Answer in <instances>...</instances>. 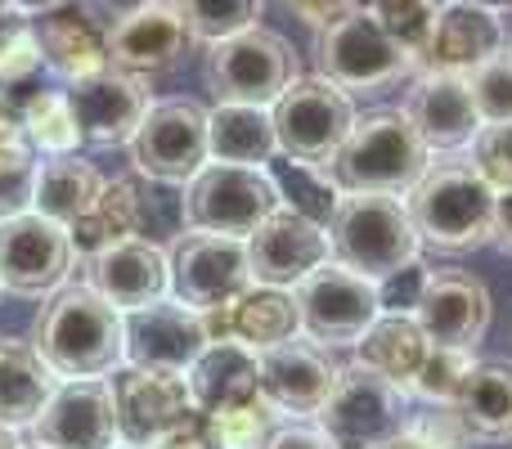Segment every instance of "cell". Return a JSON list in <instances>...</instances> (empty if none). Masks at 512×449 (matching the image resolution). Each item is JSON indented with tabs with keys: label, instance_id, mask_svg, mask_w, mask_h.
<instances>
[{
	"label": "cell",
	"instance_id": "6da1fadb",
	"mask_svg": "<svg viewBox=\"0 0 512 449\" xmlns=\"http://www.w3.org/2000/svg\"><path fill=\"white\" fill-rule=\"evenodd\" d=\"M32 351L59 382L113 378L126 364V324L90 283L59 288L32 324Z\"/></svg>",
	"mask_w": 512,
	"mask_h": 449
},
{
	"label": "cell",
	"instance_id": "7a4b0ae2",
	"mask_svg": "<svg viewBox=\"0 0 512 449\" xmlns=\"http://www.w3.org/2000/svg\"><path fill=\"white\" fill-rule=\"evenodd\" d=\"M409 221H414L423 247L445 256H463L490 247V229H495V189L477 171L472 158L445 153L432 158L418 185L405 194Z\"/></svg>",
	"mask_w": 512,
	"mask_h": 449
},
{
	"label": "cell",
	"instance_id": "3957f363",
	"mask_svg": "<svg viewBox=\"0 0 512 449\" xmlns=\"http://www.w3.org/2000/svg\"><path fill=\"white\" fill-rule=\"evenodd\" d=\"M432 153L418 140L405 108H373L355 117L351 135L328 162V176L342 194H391L405 198L427 171Z\"/></svg>",
	"mask_w": 512,
	"mask_h": 449
},
{
	"label": "cell",
	"instance_id": "277c9868",
	"mask_svg": "<svg viewBox=\"0 0 512 449\" xmlns=\"http://www.w3.org/2000/svg\"><path fill=\"white\" fill-rule=\"evenodd\" d=\"M328 256L364 279H387L418 261L423 238L409 221L405 198L391 194H342L324 225Z\"/></svg>",
	"mask_w": 512,
	"mask_h": 449
},
{
	"label": "cell",
	"instance_id": "5b68a950",
	"mask_svg": "<svg viewBox=\"0 0 512 449\" xmlns=\"http://www.w3.org/2000/svg\"><path fill=\"white\" fill-rule=\"evenodd\" d=\"M315 72L324 81H333L337 90H346V95H382V90L400 86L405 77H414L418 63L360 5L315 32Z\"/></svg>",
	"mask_w": 512,
	"mask_h": 449
},
{
	"label": "cell",
	"instance_id": "8992f818",
	"mask_svg": "<svg viewBox=\"0 0 512 449\" xmlns=\"http://www.w3.org/2000/svg\"><path fill=\"white\" fill-rule=\"evenodd\" d=\"M409 414V396L396 382L369 373L364 364H346L319 405L315 427L333 441V449H378L409 432Z\"/></svg>",
	"mask_w": 512,
	"mask_h": 449
},
{
	"label": "cell",
	"instance_id": "52a82bcc",
	"mask_svg": "<svg viewBox=\"0 0 512 449\" xmlns=\"http://www.w3.org/2000/svg\"><path fill=\"white\" fill-rule=\"evenodd\" d=\"M279 185L265 167H225L207 162L185 189H180V216L189 234L248 238L270 212H279Z\"/></svg>",
	"mask_w": 512,
	"mask_h": 449
},
{
	"label": "cell",
	"instance_id": "ba28073f",
	"mask_svg": "<svg viewBox=\"0 0 512 449\" xmlns=\"http://www.w3.org/2000/svg\"><path fill=\"white\" fill-rule=\"evenodd\" d=\"M203 77L212 86L216 104H256L274 108V99L301 77L297 54L270 27H248V32L230 36V41L207 45Z\"/></svg>",
	"mask_w": 512,
	"mask_h": 449
},
{
	"label": "cell",
	"instance_id": "9c48e42d",
	"mask_svg": "<svg viewBox=\"0 0 512 449\" xmlns=\"http://www.w3.org/2000/svg\"><path fill=\"white\" fill-rule=\"evenodd\" d=\"M126 149H131L135 176L153 180V185L185 189L212 162V153H207V108L189 95L153 99Z\"/></svg>",
	"mask_w": 512,
	"mask_h": 449
},
{
	"label": "cell",
	"instance_id": "30bf717a",
	"mask_svg": "<svg viewBox=\"0 0 512 449\" xmlns=\"http://www.w3.org/2000/svg\"><path fill=\"white\" fill-rule=\"evenodd\" d=\"M270 117H274V135H279V158L328 167L360 113H355L346 90H337L333 81L310 72V77H297L274 99Z\"/></svg>",
	"mask_w": 512,
	"mask_h": 449
},
{
	"label": "cell",
	"instance_id": "8fae6325",
	"mask_svg": "<svg viewBox=\"0 0 512 449\" xmlns=\"http://www.w3.org/2000/svg\"><path fill=\"white\" fill-rule=\"evenodd\" d=\"M301 315V337L324 351H342V346H360V337L382 315L378 306V283L364 274L346 270L337 261H324L310 270L306 279L292 288Z\"/></svg>",
	"mask_w": 512,
	"mask_h": 449
},
{
	"label": "cell",
	"instance_id": "7c38bea8",
	"mask_svg": "<svg viewBox=\"0 0 512 449\" xmlns=\"http://www.w3.org/2000/svg\"><path fill=\"white\" fill-rule=\"evenodd\" d=\"M81 252L68 225L45 221L41 212H23L0 221V288L14 297H54L68 288Z\"/></svg>",
	"mask_w": 512,
	"mask_h": 449
},
{
	"label": "cell",
	"instance_id": "4fadbf2b",
	"mask_svg": "<svg viewBox=\"0 0 512 449\" xmlns=\"http://www.w3.org/2000/svg\"><path fill=\"white\" fill-rule=\"evenodd\" d=\"M171 297L180 306L212 315L225 310L234 297L252 288L248 270V243L243 238H221V234H180L171 247Z\"/></svg>",
	"mask_w": 512,
	"mask_h": 449
},
{
	"label": "cell",
	"instance_id": "5bb4252c",
	"mask_svg": "<svg viewBox=\"0 0 512 449\" xmlns=\"http://www.w3.org/2000/svg\"><path fill=\"white\" fill-rule=\"evenodd\" d=\"M104 41L108 63L135 77H158V72L180 68L185 54L194 50V36L171 0H135L126 14H117L104 27Z\"/></svg>",
	"mask_w": 512,
	"mask_h": 449
},
{
	"label": "cell",
	"instance_id": "9a60e30c",
	"mask_svg": "<svg viewBox=\"0 0 512 449\" xmlns=\"http://www.w3.org/2000/svg\"><path fill=\"white\" fill-rule=\"evenodd\" d=\"M63 90H68V104L77 113L81 144H99V149L131 144V135L140 131L144 113L153 104L149 77H135L122 68L90 72L81 81H68Z\"/></svg>",
	"mask_w": 512,
	"mask_h": 449
},
{
	"label": "cell",
	"instance_id": "2e32d148",
	"mask_svg": "<svg viewBox=\"0 0 512 449\" xmlns=\"http://www.w3.org/2000/svg\"><path fill=\"white\" fill-rule=\"evenodd\" d=\"M108 387H113L122 445H135V449H149L162 432H171V427L185 423L189 414H198L185 373H158V369L122 364V369L108 378Z\"/></svg>",
	"mask_w": 512,
	"mask_h": 449
},
{
	"label": "cell",
	"instance_id": "e0dca14e",
	"mask_svg": "<svg viewBox=\"0 0 512 449\" xmlns=\"http://www.w3.org/2000/svg\"><path fill=\"white\" fill-rule=\"evenodd\" d=\"M126 324V364L158 373H189L194 360L212 346L207 319L198 310L180 306L176 297H162L144 310L122 315Z\"/></svg>",
	"mask_w": 512,
	"mask_h": 449
},
{
	"label": "cell",
	"instance_id": "ac0fdd59",
	"mask_svg": "<svg viewBox=\"0 0 512 449\" xmlns=\"http://www.w3.org/2000/svg\"><path fill=\"white\" fill-rule=\"evenodd\" d=\"M86 283L113 310L131 315V310L171 297V256L153 238H117V243L99 247L95 256H86Z\"/></svg>",
	"mask_w": 512,
	"mask_h": 449
},
{
	"label": "cell",
	"instance_id": "d6986e66",
	"mask_svg": "<svg viewBox=\"0 0 512 449\" xmlns=\"http://www.w3.org/2000/svg\"><path fill=\"white\" fill-rule=\"evenodd\" d=\"M248 270L252 283H265V288H297L310 270H319L328 256V234L324 225H315L310 216L292 212V207H279L270 212L261 225L252 229L248 238Z\"/></svg>",
	"mask_w": 512,
	"mask_h": 449
},
{
	"label": "cell",
	"instance_id": "ffe728a7",
	"mask_svg": "<svg viewBox=\"0 0 512 449\" xmlns=\"http://www.w3.org/2000/svg\"><path fill=\"white\" fill-rule=\"evenodd\" d=\"M36 445L45 449H117V405L108 378H86V382H59L50 405L32 423Z\"/></svg>",
	"mask_w": 512,
	"mask_h": 449
},
{
	"label": "cell",
	"instance_id": "44dd1931",
	"mask_svg": "<svg viewBox=\"0 0 512 449\" xmlns=\"http://www.w3.org/2000/svg\"><path fill=\"white\" fill-rule=\"evenodd\" d=\"M508 45V23L504 9L495 5H477V0H441L436 14V32L427 41L418 72H454L468 77L481 63L499 59Z\"/></svg>",
	"mask_w": 512,
	"mask_h": 449
},
{
	"label": "cell",
	"instance_id": "7402d4cb",
	"mask_svg": "<svg viewBox=\"0 0 512 449\" xmlns=\"http://www.w3.org/2000/svg\"><path fill=\"white\" fill-rule=\"evenodd\" d=\"M414 319L432 346H459V351H477L490 333L495 319V301L490 288L468 270H432L427 274L423 301H418Z\"/></svg>",
	"mask_w": 512,
	"mask_h": 449
},
{
	"label": "cell",
	"instance_id": "603a6c76",
	"mask_svg": "<svg viewBox=\"0 0 512 449\" xmlns=\"http://www.w3.org/2000/svg\"><path fill=\"white\" fill-rule=\"evenodd\" d=\"M405 117L414 122L418 140L427 144V153H463L472 149L481 131L477 104H472L468 77H454V72H414L405 95Z\"/></svg>",
	"mask_w": 512,
	"mask_h": 449
},
{
	"label": "cell",
	"instance_id": "cb8c5ba5",
	"mask_svg": "<svg viewBox=\"0 0 512 449\" xmlns=\"http://www.w3.org/2000/svg\"><path fill=\"white\" fill-rule=\"evenodd\" d=\"M256 364H261V396L283 418H315L342 373V364H333V355L306 337L270 346L256 355Z\"/></svg>",
	"mask_w": 512,
	"mask_h": 449
},
{
	"label": "cell",
	"instance_id": "d4e9b609",
	"mask_svg": "<svg viewBox=\"0 0 512 449\" xmlns=\"http://www.w3.org/2000/svg\"><path fill=\"white\" fill-rule=\"evenodd\" d=\"M207 319V333L212 342H243L248 351H270L279 342H292L301 333V315H297V297L288 288H265V283H252L243 297H234L225 310H212Z\"/></svg>",
	"mask_w": 512,
	"mask_h": 449
},
{
	"label": "cell",
	"instance_id": "484cf974",
	"mask_svg": "<svg viewBox=\"0 0 512 449\" xmlns=\"http://www.w3.org/2000/svg\"><path fill=\"white\" fill-rule=\"evenodd\" d=\"M185 382L198 414H212V409L243 405V400L261 396V364H256V351L225 337V342H212L198 355L194 369L185 373Z\"/></svg>",
	"mask_w": 512,
	"mask_h": 449
},
{
	"label": "cell",
	"instance_id": "4316f807",
	"mask_svg": "<svg viewBox=\"0 0 512 449\" xmlns=\"http://www.w3.org/2000/svg\"><path fill=\"white\" fill-rule=\"evenodd\" d=\"M36 27V45H41V59L50 72H59L63 81H81L90 72H104L113 68L108 63V41H104V27H95L86 14L77 9H54V14L32 18Z\"/></svg>",
	"mask_w": 512,
	"mask_h": 449
},
{
	"label": "cell",
	"instance_id": "83f0119b",
	"mask_svg": "<svg viewBox=\"0 0 512 449\" xmlns=\"http://www.w3.org/2000/svg\"><path fill=\"white\" fill-rule=\"evenodd\" d=\"M207 153L225 167H270L279 158L270 108L256 104H216L207 108Z\"/></svg>",
	"mask_w": 512,
	"mask_h": 449
},
{
	"label": "cell",
	"instance_id": "f1b7e54d",
	"mask_svg": "<svg viewBox=\"0 0 512 449\" xmlns=\"http://www.w3.org/2000/svg\"><path fill=\"white\" fill-rule=\"evenodd\" d=\"M104 171L95 167L81 153H59V158H41V171H36V198L32 212H41L45 221L59 225H77L81 216H90V207L104 194Z\"/></svg>",
	"mask_w": 512,
	"mask_h": 449
},
{
	"label": "cell",
	"instance_id": "f546056e",
	"mask_svg": "<svg viewBox=\"0 0 512 449\" xmlns=\"http://www.w3.org/2000/svg\"><path fill=\"white\" fill-rule=\"evenodd\" d=\"M427 355H432V337L423 333V324L414 315H378L369 333L360 337V346H355V364L396 382L405 396Z\"/></svg>",
	"mask_w": 512,
	"mask_h": 449
},
{
	"label": "cell",
	"instance_id": "4dcf8cb0",
	"mask_svg": "<svg viewBox=\"0 0 512 449\" xmlns=\"http://www.w3.org/2000/svg\"><path fill=\"white\" fill-rule=\"evenodd\" d=\"M59 378L32 351V342H0V423L23 432L50 405Z\"/></svg>",
	"mask_w": 512,
	"mask_h": 449
},
{
	"label": "cell",
	"instance_id": "1f68e13d",
	"mask_svg": "<svg viewBox=\"0 0 512 449\" xmlns=\"http://www.w3.org/2000/svg\"><path fill=\"white\" fill-rule=\"evenodd\" d=\"M454 409L477 432V441H512V364L477 360Z\"/></svg>",
	"mask_w": 512,
	"mask_h": 449
},
{
	"label": "cell",
	"instance_id": "d6a6232c",
	"mask_svg": "<svg viewBox=\"0 0 512 449\" xmlns=\"http://www.w3.org/2000/svg\"><path fill=\"white\" fill-rule=\"evenodd\" d=\"M140 189H144V176L108 180L99 203L90 207V216H81V221L68 229L77 252H81V261L95 256L99 247L117 243V238H131L135 229H140Z\"/></svg>",
	"mask_w": 512,
	"mask_h": 449
},
{
	"label": "cell",
	"instance_id": "836d02e7",
	"mask_svg": "<svg viewBox=\"0 0 512 449\" xmlns=\"http://www.w3.org/2000/svg\"><path fill=\"white\" fill-rule=\"evenodd\" d=\"M18 126H23L27 144L41 158H59V153H77L81 131H77V113L68 104V90H32L23 104L14 108Z\"/></svg>",
	"mask_w": 512,
	"mask_h": 449
},
{
	"label": "cell",
	"instance_id": "e575fe53",
	"mask_svg": "<svg viewBox=\"0 0 512 449\" xmlns=\"http://www.w3.org/2000/svg\"><path fill=\"white\" fill-rule=\"evenodd\" d=\"M274 176V185H279V203L292 207V212L310 216L315 225H328V216H333L337 198H342V189L333 185V176H328V167H310V162H270L265 167Z\"/></svg>",
	"mask_w": 512,
	"mask_h": 449
},
{
	"label": "cell",
	"instance_id": "d590c367",
	"mask_svg": "<svg viewBox=\"0 0 512 449\" xmlns=\"http://www.w3.org/2000/svg\"><path fill=\"white\" fill-rule=\"evenodd\" d=\"M171 5L185 18L194 45H216L261 23L265 0H171Z\"/></svg>",
	"mask_w": 512,
	"mask_h": 449
},
{
	"label": "cell",
	"instance_id": "8d00e7d4",
	"mask_svg": "<svg viewBox=\"0 0 512 449\" xmlns=\"http://www.w3.org/2000/svg\"><path fill=\"white\" fill-rule=\"evenodd\" d=\"M279 409L265 396L243 400V405H225L207 414V432H212L216 449H265L270 436L279 432Z\"/></svg>",
	"mask_w": 512,
	"mask_h": 449
},
{
	"label": "cell",
	"instance_id": "74e56055",
	"mask_svg": "<svg viewBox=\"0 0 512 449\" xmlns=\"http://www.w3.org/2000/svg\"><path fill=\"white\" fill-rule=\"evenodd\" d=\"M364 9H369V14L378 18L382 32H387L400 50L414 54V63H418L427 50V41H432V32H436L441 0H369Z\"/></svg>",
	"mask_w": 512,
	"mask_h": 449
},
{
	"label": "cell",
	"instance_id": "f35d334b",
	"mask_svg": "<svg viewBox=\"0 0 512 449\" xmlns=\"http://www.w3.org/2000/svg\"><path fill=\"white\" fill-rule=\"evenodd\" d=\"M472 351H459V346H432V355L423 360L418 378L409 382V396H418L423 405H454L472 373Z\"/></svg>",
	"mask_w": 512,
	"mask_h": 449
},
{
	"label": "cell",
	"instance_id": "ab89813d",
	"mask_svg": "<svg viewBox=\"0 0 512 449\" xmlns=\"http://www.w3.org/2000/svg\"><path fill=\"white\" fill-rule=\"evenodd\" d=\"M36 171H41V153L27 144V135L0 144V221L32 212Z\"/></svg>",
	"mask_w": 512,
	"mask_h": 449
},
{
	"label": "cell",
	"instance_id": "60d3db41",
	"mask_svg": "<svg viewBox=\"0 0 512 449\" xmlns=\"http://www.w3.org/2000/svg\"><path fill=\"white\" fill-rule=\"evenodd\" d=\"M468 90H472L481 126L512 122V59L508 54H499V59L481 63L477 72H468Z\"/></svg>",
	"mask_w": 512,
	"mask_h": 449
},
{
	"label": "cell",
	"instance_id": "b9f144b4",
	"mask_svg": "<svg viewBox=\"0 0 512 449\" xmlns=\"http://www.w3.org/2000/svg\"><path fill=\"white\" fill-rule=\"evenodd\" d=\"M409 436L427 449H477V432L463 423L454 405H427L423 414H409Z\"/></svg>",
	"mask_w": 512,
	"mask_h": 449
},
{
	"label": "cell",
	"instance_id": "7bdbcfd3",
	"mask_svg": "<svg viewBox=\"0 0 512 449\" xmlns=\"http://www.w3.org/2000/svg\"><path fill=\"white\" fill-rule=\"evenodd\" d=\"M472 162L486 176V185L495 194H508L512 189V122H495L481 126L477 140H472Z\"/></svg>",
	"mask_w": 512,
	"mask_h": 449
},
{
	"label": "cell",
	"instance_id": "ee69618b",
	"mask_svg": "<svg viewBox=\"0 0 512 449\" xmlns=\"http://www.w3.org/2000/svg\"><path fill=\"white\" fill-rule=\"evenodd\" d=\"M45 68L41 59V45H36V27L27 23L14 41L0 50V90H18V86H32L36 72Z\"/></svg>",
	"mask_w": 512,
	"mask_h": 449
},
{
	"label": "cell",
	"instance_id": "f6af8a7d",
	"mask_svg": "<svg viewBox=\"0 0 512 449\" xmlns=\"http://www.w3.org/2000/svg\"><path fill=\"white\" fill-rule=\"evenodd\" d=\"M427 274H432V270H427L423 261H414V265H405V270L378 279V306H382V315H414L418 301H423Z\"/></svg>",
	"mask_w": 512,
	"mask_h": 449
},
{
	"label": "cell",
	"instance_id": "bcb514c9",
	"mask_svg": "<svg viewBox=\"0 0 512 449\" xmlns=\"http://www.w3.org/2000/svg\"><path fill=\"white\" fill-rule=\"evenodd\" d=\"M288 5V14L297 18L301 27H310V32H319V27L337 23V18H346L351 9H360L364 0H283Z\"/></svg>",
	"mask_w": 512,
	"mask_h": 449
},
{
	"label": "cell",
	"instance_id": "7dc6e473",
	"mask_svg": "<svg viewBox=\"0 0 512 449\" xmlns=\"http://www.w3.org/2000/svg\"><path fill=\"white\" fill-rule=\"evenodd\" d=\"M149 449H216L212 432H207V414H189L185 423H176L171 432H162Z\"/></svg>",
	"mask_w": 512,
	"mask_h": 449
},
{
	"label": "cell",
	"instance_id": "c3c4849f",
	"mask_svg": "<svg viewBox=\"0 0 512 449\" xmlns=\"http://www.w3.org/2000/svg\"><path fill=\"white\" fill-rule=\"evenodd\" d=\"M265 449H333V441L315 423H279V432L270 436Z\"/></svg>",
	"mask_w": 512,
	"mask_h": 449
},
{
	"label": "cell",
	"instance_id": "681fc988",
	"mask_svg": "<svg viewBox=\"0 0 512 449\" xmlns=\"http://www.w3.org/2000/svg\"><path fill=\"white\" fill-rule=\"evenodd\" d=\"M490 247H499L504 256H512V189L495 194V229H490Z\"/></svg>",
	"mask_w": 512,
	"mask_h": 449
},
{
	"label": "cell",
	"instance_id": "f907efd6",
	"mask_svg": "<svg viewBox=\"0 0 512 449\" xmlns=\"http://www.w3.org/2000/svg\"><path fill=\"white\" fill-rule=\"evenodd\" d=\"M27 23H32V18H23V14H18V9H14V5H5V0H0V50H5V45L14 41V36L23 32Z\"/></svg>",
	"mask_w": 512,
	"mask_h": 449
},
{
	"label": "cell",
	"instance_id": "816d5d0a",
	"mask_svg": "<svg viewBox=\"0 0 512 449\" xmlns=\"http://www.w3.org/2000/svg\"><path fill=\"white\" fill-rule=\"evenodd\" d=\"M5 5H14L23 18H41V14H54V9H63L68 0H5Z\"/></svg>",
	"mask_w": 512,
	"mask_h": 449
},
{
	"label": "cell",
	"instance_id": "f5cc1de1",
	"mask_svg": "<svg viewBox=\"0 0 512 449\" xmlns=\"http://www.w3.org/2000/svg\"><path fill=\"white\" fill-rule=\"evenodd\" d=\"M378 449H427V445H423V441H414V436L405 432V436H396V441H387V445H378Z\"/></svg>",
	"mask_w": 512,
	"mask_h": 449
},
{
	"label": "cell",
	"instance_id": "db71d44e",
	"mask_svg": "<svg viewBox=\"0 0 512 449\" xmlns=\"http://www.w3.org/2000/svg\"><path fill=\"white\" fill-rule=\"evenodd\" d=\"M0 449H23L18 432H14V427H5V423H0Z\"/></svg>",
	"mask_w": 512,
	"mask_h": 449
},
{
	"label": "cell",
	"instance_id": "11a10c76",
	"mask_svg": "<svg viewBox=\"0 0 512 449\" xmlns=\"http://www.w3.org/2000/svg\"><path fill=\"white\" fill-rule=\"evenodd\" d=\"M477 5H495V9H504V5H512V0H477Z\"/></svg>",
	"mask_w": 512,
	"mask_h": 449
},
{
	"label": "cell",
	"instance_id": "9f6ffc18",
	"mask_svg": "<svg viewBox=\"0 0 512 449\" xmlns=\"http://www.w3.org/2000/svg\"><path fill=\"white\" fill-rule=\"evenodd\" d=\"M504 54H508V59H512V27H508V45H504Z\"/></svg>",
	"mask_w": 512,
	"mask_h": 449
},
{
	"label": "cell",
	"instance_id": "6f0895ef",
	"mask_svg": "<svg viewBox=\"0 0 512 449\" xmlns=\"http://www.w3.org/2000/svg\"><path fill=\"white\" fill-rule=\"evenodd\" d=\"M117 449H135V445H117Z\"/></svg>",
	"mask_w": 512,
	"mask_h": 449
},
{
	"label": "cell",
	"instance_id": "680465c9",
	"mask_svg": "<svg viewBox=\"0 0 512 449\" xmlns=\"http://www.w3.org/2000/svg\"><path fill=\"white\" fill-rule=\"evenodd\" d=\"M32 449H45V445H32Z\"/></svg>",
	"mask_w": 512,
	"mask_h": 449
}]
</instances>
